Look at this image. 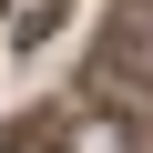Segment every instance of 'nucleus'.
I'll return each instance as SVG.
<instances>
[{
  "label": "nucleus",
  "instance_id": "1",
  "mask_svg": "<svg viewBox=\"0 0 153 153\" xmlns=\"http://www.w3.org/2000/svg\"><path fill=\"white\" fill-rule=\"evenodd\" d=\"M112 82H133V92H153V21H133V31L112 41Z\"/></svg>",
  "mask_w": 153,
  "mask_h": 153
},
{
  "label": "nucleus",
  "instance_id": "2",
  "mask_svg": "<svg viewBox=\"0 0 153 153\" xmlns=\"http://www.w3.org/2000/svg\"><path fill=\"white\" fill-rule=\"evenodd\" d=\"M0 10H10V0H0Z\"/></svg>",
  "mask_w": 153,
  "mask_h": 153
}]
</instances>
